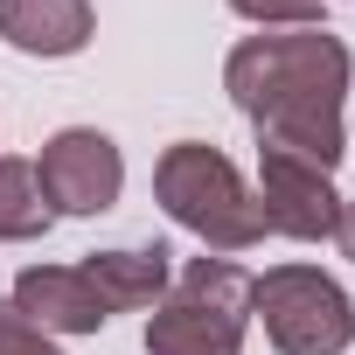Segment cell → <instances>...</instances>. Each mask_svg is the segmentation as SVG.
<instances>
[{"mask_svg": "<svg viewBox=\"0 0 355 355\" xmlns=\"http://www.w3.org/2000/svg\"><path fill=\"white\" fill-rule=\"evenodd\" d=\"M348 77H355V56L327 28L244 35L223 56V91L258 125V153H293L320 174H334L348 153V132H341Z\"/></svg>", "mask_w": 355, "mask_h": 355, "instance_id": "1", "label": "cell"}, {"mask_svg": "<svg viewBox=\"0 0 355 355\" xmlns=\"http://www.w3.org/2000/svg\"><path fill=\"white\" fill-rule=\"evenodd\" d=\"M153 202L202 237V251L230 258V251H251L265 237V216H258V196L244 189V174L230 153L202 146V139H174L160 160H153Z\"/></svg>", "mask_w": 355, "mask_h": 355, "instance_id": "2", "label": "cell"}, {"mask_svg": "<svg viewBox=\"0 0 355 355\" xmlns=\"http://www.w3.org/2000/svg\"><path fill=\"white\" fill-rule=\"evenodd\" d=\"M244 327H251V272L202 251L153 300L146 355H244Z\"/></svg>", "mask_w": 355, "mask_h": 355, "instance_id": "3", "label": "cell"}, {"mask_svg": "<svg viewBox=\"0 0 355 355\" xmlns=\"http://www.w3.org/2000/svg\"><path fill=\"white\" fill-rule=\"evenodd\" d=\"M251 313L279 355H341L355 341V300L320 265H272L251 279Z\"/></svg>", "mask_w": 355, "mask_h": 355, "instance_id": "4", "label": "cell"}, {"mask_svg": "<svg viewBox=\"0 0 355 355\" xmlns=\"http://www.w3.org/2000/svg\"><path fill=\"white\" fill-rule=\"evenodd\" d=\"M35 182H42L56 216H105L119 202V189H125V160L98 125H63V132L42 139Z\"/></svg>", "mask_w": 355, "mask_h": 355, "instance_id": "5", "label": "cell"}, {"mask_svg": "<svg viewBox=\"0 0 355 355\" xmlns=\"http://www.w3.org/2000/svg\"><path fill=\"white\" fill-rule=\"evenodd\" d=\"M258 216L272 237L293 244H327L341 223V196H334V174L293 160V153H258Z\"/></svg>", "mask_w": 355, "mask_h": 355, "instance_id": "6", "label": "cell"}, {"mask_svg": "<svg viewBox=\"0 0 355 355\" xmlns=\"http://www.w3.org/2000/svg\"><path fill=\"white\" fill-rule=\"evenodd\" d=\"M8 300L42 334H98L112 320V306L98 300V286L84 279V265H21Z\"/></svg>", "mask_w": 355, "mask_h": 355, "instance_id": "7", "label": "cell"}, {"mask_svg": "<svg viewBox=\"0 0 355 355\" xmlns=\"http://www.w3.org/2000/svg\"><path fill=\"white\" fill-rule=\"evenodd\" d=\"M91 35H98L91 0H0V42L21 56L56 63V56H77Z\"/></svg>", "mask_w": 355, "mask_h": 355, "instance_id": "8", "label": "cell"}, {"mask_svg": "<svg viewBox=\"0 0 355 355\" xmlns=\"http://www.w3.org/2000/svg\"><path fill=\"white\" fill-rule=\"evenodd\" d=\"M84 279L98 286V300L112 313H139L174 286V251L167 244H119V251H91Z\"/></svg>", "mask_w": 355, "mask_h": 355, "instance_id": "9", "label": "cell"}, {"mask_svg": "<svg viewBox=\"0 0 355 355\" xmlns=\"http://www.w3.org/2000/svg\"><path fill=\"white\" fill-rule=\"evenodd\" d=\"M49 223H56V209L35 182V160L0 153V244H35Z\"/></svg>", "mask_w": 355, "mask_h": 355, "instance_id": "10", "label": "cell"}, {"mask_svg": "<svg viewBox=\"0 0 355 355\" xmlns=\"http://www.w3.org/2000/svg\"><path fill=\"white\" fill-rule=\"evenodd\" d=\"M230 8L258 28H320L327 21V0H230Z\"/></svg>", "mask_w": 355, "mask_h": 355, "instance_id": "11", "label": "cell"}, {"mask_svg": "<svg viewBox=\"0 0 355 355\" xmlns=\"http://www.w3.org/2000/svg\"><path fill=\"white\" fill-rule=\"evenodd\" d=\"M0 355H63L56 334H42L35 320L15 313V300H0Z\"/></svg>", "mask_w": 355, "mask_h": 355, "instance_id": "12", "label": "cell"}, {"mask_svg": "<svg viewBox=\"0 0 355 355\" xmlns=\"http://www.w3.org/2000/svg\"><path fill=\"white\" fill-rule=\"evenodd\" d=\"M334 244H341V258H355V202H341V223H334Z\"/></svg>", "mask_w": 355, "mask_h": 355, "instance_id": "13", "label": "cell"}]
</instances>
